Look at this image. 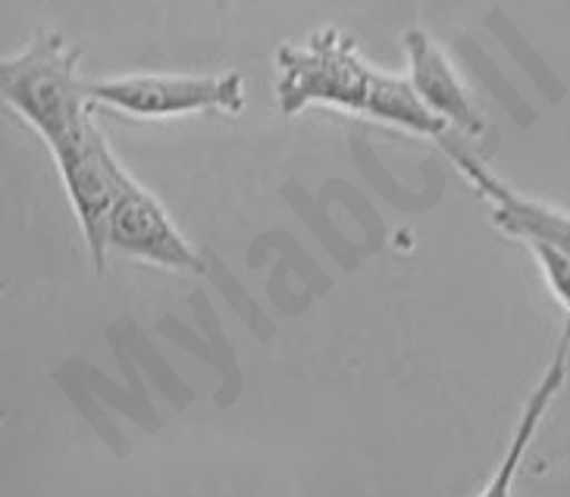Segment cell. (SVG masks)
<instances>
[{
  "instance_id": "cell-1",
  "label": "cell",
  "mask_w": 570,
  "mask_h": 497,
  "mask_svg": "<svg viewBox=\"0 0 570 497\" xmlns=\"http://www.w3.org/2000/svg\"><path fill=\"white\" fill-rule=\"evenodd\" d=\"M79 50L63 34H45L32 48L0 63L3 100L51 148L69 203L82 226L95 266L107 264V213L122 166L95 126V100L79 79Z\"/></svg>"
},
{
  "instance_id": "cell-2",
  "label": "cell",
  "mask_w": 570,
  "mask_h": 497,
  "mask_svg": "<svg viewBox=\"0 0 570 497\" xmlns=\"http://www.w3.org/2000/svg\"><path fill=\"white\" fill-rule=\"evenodd\" d=\"M276 100L283 117L326 103L426 138H442L449 129V122L417 98L411 79L370 67L342 29H320L307 44L276 48Z\"/></svg>"
},
{
  "instance_id": "cell-3",
  "label": "cell",
  "mask_w": 570,
  "mask_h": 497,
  "mask_svg": "<svg viewBox=\"0 0 570 497\" xmlns=\"http://www.w3.org/2000/svg\"><path fill=\"white\" fill-rule=\"evenodd\" d=\"M88 95L95 103L135 119L191 117L217 110L238 117L245 110V82L238 72L219 76H122L91 82Z\"/></svg>"
},
{
  "instance_id": "cell-4",
  "label": "cell",
  "mask_w": 570,
  "mask_h": 497,
  "mask_svg": "<svg viewBox=\"0 0 570 497\" xmlns=\"http://www.w3.org/2000/svg\"><path fill=\"white\" fill-rule=\"evenodd\" d=\"M107 254L135 257L173 272H204L202 257L176 229L160 200L135 182L126 169L107 213Z\"/></svg>"
},
{
  "instance_id": "cell-5",
  "label": "cell",
  "mask_w": 570,
  "mask_h": 497,
  "mask_svg": "<svg viewBox=\"0 0 570 497\" xmlns=\"http://www.w3.org/2000/svg\"><path fill=\"white\" fill-rule=\"evenodd\" d=\"M452 150L454 166L468 176V182L492 203V222L495 229L511 238H523L530 241H546L561 254L570 257V216L561 210H552L546 203L530 198H520L518 191H511L508 185L499 182L487 166L480 163L476 157H470L468 150Z\"/></svg>"
},
{
  "instance_id": "cell-6",
  "label": "cell",
  "mask_w": 570,
  "mask_h": 497,
  "mask_svg": "<svg viewBox=\"0 0 570 497\" xmlns=\"http://www.w3.org/2000/svg\"><path fill=\"white\" fill-rule=\"evenodd\" d=\"M404 48L411 57V85L417 98L449 126H458L468 135L487 132V119L473 107V100L436 41L420 29H411L404 34Z\"/></svg>"
},
{
  "instance_id": "cell-7",
  "label": "cell",
  "mask_w": 570,
  "mask_h": 497,
  "mask_svg": "<svg viewBox=\"0 0 570 497\" xmlns=\"http://www.w3.org/2000/svg\"><path fill=\"white\" fill-rule=\"evenodd\" d=\"M568 350H570V316H568V326H564V335H561V345H558V350H554L552 366H549V372H546L542 381H539V388L533 391V398L527 400V410H523V416H520L518 431H514V441H511V448H508V454H504L502 469L495 473V481L489 485L487 495H504V491L511 488V479H514V473H518L523 450H527V445L533 441L539 423H542V416L549 414V407H552V400L558 398V391L564 388V376H568Z\"/></svg>"
},
{
  "instance_id": "cell-8",
  "label": "cell",
  "mask_w": 570,
  "mask_h": 497,
  "mask_svg": "<svg viewBox=\"0 0 570 497\" xmlns=\"http://www.w3.org/2000/svg\"><path fill=\"white\" fill-rule=\"evenodd\" d=\"M530 248L537 250L539 264H542L546 279H549V288L554 291V298L564 304V310L570 316V257L552 248V245H546V241H530Z\"/></svg>"
}]
</instances>
